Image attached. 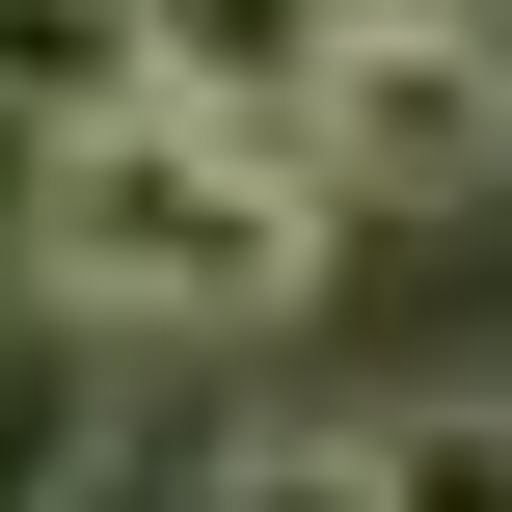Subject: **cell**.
Instances as JSON below:
<instances>
[{
    "label": "cell",
    "instance_id": "obj_5",
    "mask_svg": "<svg viewBox=\"0 0 512 512\" xmlns=\"http://www.w3.org/2000/svg\"><path fill=\"white\" fill-rule=\"evenodd\" d=\"M351 459H378V512H512V378H432V405H378Z\"/></svg>",
    "mask_w": 512,
    "mask_h": 512
},
{
    "label": "cell",
    "instance_id": "obj_1",
    "mask_svg": "<svg viewBox=\"0 0 512 512\" xmlns=\"http://www.w3.org/2000/svg\"><path fill=\"white\" fill-rule=\"evenodd\" d=\"M324 162L270 135V108H162V81H108V108H54L27 135V297L54 324H108V351H270L297 297H324Z\"/></svg>",
    "mask_w": 512,
    "mask_h": 512
},
{
    "label": "cell",
    "instance_id": "obj_4",
    "mask_svg": "<svg viewBox=\"0 0 512 512\" xmlns=\"http://www.w3.org/2000/svg\"><path fill=\"white\" fill-rule=\"evenodd\" d=\"M324 27H351V0H108V54H135L162 108H270V135H297Z\"/></svg>",
    "mask_w": 512,
    "mask_h": 512
},
{
    "label": "cell",
    "instance_id": "obj_3",
    "mask_svg": "<svg viewBox=\"0 0 512 512\" xmlns=\"http://www.w3.org/2000/svg\"><path fill=\"white\" fill-rule=\"evenodd\" d=\"M108 459H135V351L27 297V324H0V512H81Z\"/></svg>",
    "mask_w": 512,
    "mask_h": 512
},
{
    "label": "cell",
    "instance_id": "obj_6",
    "mask_svg": "<svg viewBox=\"0 0 512 512\" xmlns=\"http://www.w3.org/2000/svg\"><path fill=\"white\" fill-rule=\"evenodd\" d=\"M108 81H135V54H108V0H0V108H27V135H54V108H108Z\"/></svg>",
    "mask_w": 512,
    "mask_h": 512
},
{
    "label": "cell",
    "instance_id": "obj_7",
    "mask_svg": "<svg viewBox=\"0 0 512 512\" xmlns=\"http://www.w3.org/2000/svg\"><path fill=\"white\" fill-rule=\"evenodd\" d=\"M189 512H378V459H351V432H243Z\"/></svg>",
    "mask_w": 512,
    "mask_h": 512
},
{
    "label": "cell",
    "instance_id": "obj_8",
    "mask_svg": "<svg viewBox=\"0 0 512 512\" xmlns=\"http://www.w3.org/2000/svg\"><path fill=\"white\" fill-rule=\"evenodd\" d=\"M432 27H512V0H432Z\"/></svg>",
    "mask_w": 512,
    "mask_h": 512
},
{
    "label": "cell",
    "instance_id": "obj_2",
    "mask_svg": "<svg viewBox=\"0 0 512 512\" xmlns=\"http://www.w3.org/2000/svg\"><path fill=\"white\" fill-rule=\"evenodd\" d=\"M297 162H324V216H512V27L351 0L297 81Z\"/></svg>",
    "mask_w": 512,
    "mask_h": 512
}]
</instances>
